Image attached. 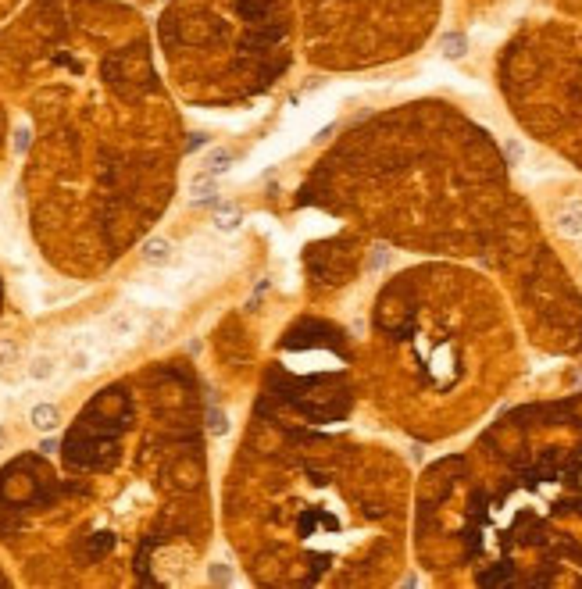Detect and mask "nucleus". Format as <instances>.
<instances>
[{"instance_id": "nucleus-1", "label": "nucleus", "mask_w": 582, "mask_h": 589, "mask_svg": "<svg viewBox=\"0 0 582 589\" xmlns=\"http://www.w3.org/2000/svg\"><path fill=\"white\" fill-rule=\"evenodd\" d=\"M425 568L486 586L582 582V418L525 411L418 493Z\"/></svg>"}, {"instance_id": "nucleus-2", "label": "nucleus", "mask_w": 582, "mask_h": 589, "mask_svg": "<svg viewBox=\"0 0 582 589\" xmlns=\"http://www.w3.org/2000/svg\"><path fill=\"white\" fill-rule=\"evenodd\" d=\"M261 557L268 582L361 586L400 568L404 468L386 447L329 436L289 411L272 414L258 454Z\"/></svg>"}, {"instance_id": "nucleus-3", "label": "nucleus", "mask_w": 582, "mask_h": 589, "mask_svg": "<svg viewBox=\"0 0 582 589\" xmlns=\"http://www.w3.org/2000/svg\"><path fill=\"white\" fill-rule=\"evenodd\" d=\"M511 354L496 289L472 271L429 264L379 289L354 350V383L397 429L440 439L501 393Z\"/></svg>"}, {"instance_id": "nucleus-4", "label": "nucleus", "mask_w": 582, "mask_h": 589, "mask_svg": "<svg viewBox=\"0 0 582 589\" xmlns=\"http://www.w3.org/2000/svg\"><path fill=\"white\" fill-rule=\"evenodd\" d=\"M29 422H32L36 429H43V432L57 429V407H50V404H36V407L29 411Z\"/></svg>"}, {"instance_id": "nucleus-5", "label": "nucleus", "mask_w": 582, "mask_h": 589, "mask_svg": "<svg viewBox=\"0 0 582 589\" xmlns=\"http://www.w3.org/2000/svg\"><path fill=\"white\" fill-rule=\"evenodd\" d=\"M143 258L154 261V264H164V261L172 258V243H168V240H161V236H154V240L143 243Z\"/></svg>"}, {"instance_id": "nucleus-6", "label": "nucleus", "mask_w": 582, "mask_h": 589, "mask_svg": "<svg viewBox=\"0 0 582 589\" xmlns=\"http://www.w3.org/2000/svg\"><path fill=\"white\" fill-rule=\"evenodd\" d=\"M54 361H50V357H36V361L29 365V375L36 378V383H50V378H54Z\"/></svg>"}, {"instance_id": "nucleus-7", "label": "nucleus", "mask_w": 582, "mask_h": 589, "mask_svg": "<svg viewBox=\"0 0 582 589\" xmlns=\"http://www.w3.org/2000/svg\"><path fill=\"white\" fill-rule=\"evenodd\" d=\"M14 354H18V347L11 340H0V368H4L8 361H14Z\"/></svg>"}, {"instance_id": "nucleus-8", "label": "nucleus", "mask_w": 582, "mask_h": 589, "mask_svg": "<svg viewBox=\"0 0 582 589\" xmlns=\"http://www.w3.org/2000/svg\"><path fill=\"white\" fill-rule=\"evenodd\" d=\"M0 447H4V429H0Z\"/></svg>"}]
</instances>
